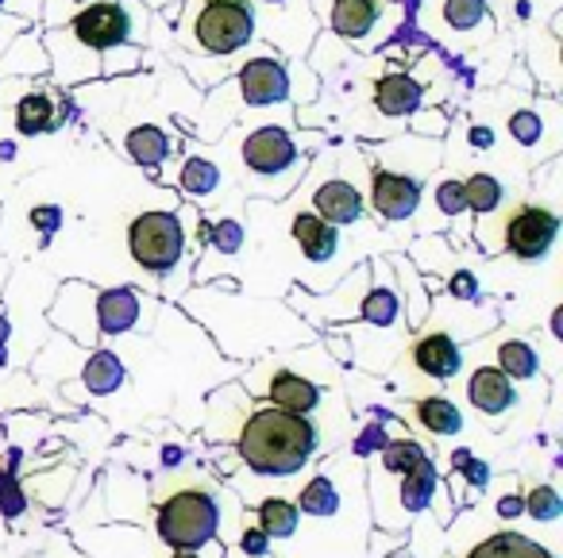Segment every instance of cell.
Segmentation results:
<instances>
[{"label":"cell","mask_w":563,"mask_h":558,"mask_svg":"<svg viewBox=\"0 0 563 558\" xmlns=\"http://www.w3.org/2000/svg\"><path fill=\"white\" fill-rule=\"evenodd\" d=\"M235 447H240L243 462L263 478H290L317 450V427L298 412L266 404L243 420Z\"/></svg>","instance_id":"obj_1"},{"label":"cell","mask_w":563,"mask_h":558,"mask_svg":"<svg viewBox=\"0 0 563 558\" xmlns=\"http://www.w3.org/2000/svg\"><path fill=\"white\" fill-rule=\"evenodd\" d=\"M258 32L251 0H189L186 40L205 58H232Z\"/></svg>","instance_id":"obj_2"},{"label":"cell","mask_w":563,"mask_h":558,"mask_svg":"<svg viewBox=\"0 0 563 558\" xmlns=\"http://www.w3.org/2000/svg\"><path fill=\"white\" fill-rule=\"evenodd\" d=\"M220 509L205 486H178L158 504V539L174 550H197L217 535Z\"/></svg>","instance_id":"obj_3"},{"label":"cell","mask_w":563,"mask_h":558,"mask_svg":"<svg viewBox=\"0 0 563 558\" xmlns=\"http://www.w3.org/2000/svg\"><path fill=\"white\" fill-rule=\"evenodd\" d=\"M181 247H186V235L174 212H140L128 227V250L151 274H170L181 258Z\"/></svg>","instance_id":"obj_4"},{"label":"cell","mask_w":563,"mask_h":558,"mask_svg":"<svg viewBox=\"0 0 563 558\" xmlns=\"http://www.w3.org/2000/svg\"><path fill=\"white\" fill-rule=\"evenodd\" d=\"M506 250L521 263H537V258L548 255V247L560 235V216L544 204H517L506 216Z\"/></svg>","instance_id":"obj_5"},{"label":"cell","mask_w":563,"mask_h":558,"mask_svg":"<svg viewBox=\"0 0 563 558\" xmlns=\"http://www.w3.org/2000/svg\"><path fill=\"white\" fill-rule=\"evenodd\" d=\"M70 35L89 51H112L132 35V12L117 0H97V4H86L78 16L70 20Z\"/></svg>","instance_id":"obj_6"},{"label":"cell","mask_w":563,"mask_h":558,"mask_svg":"<svg viewBox=\"0 0 563 558\" xmlns=\"http://www.w3.org/2000/svg\"><path fill=\"white\" fill-rule=\"evenodd\" d=\"M240 155L251 174H258V178H278V174H286L298 163V143H294V135L286 132V127L266 124L243 135Z\"/></svg>","instance_id":"obj_7"},{"label":"cell","mask_w":563,"mask_h":558,"mask_svg":"<svg viewBox=\"0 0 563 558\" xmlns=\"http://www.w3.org/2000/svg\"><path fill=\"white\" fill-rule=\"evenodd\" d=\"M232 86L240 89V101L251 104V109L282 104L294 89L286 63H282V58H274V55H258V58H251V63H243Z\"/></svg>","instance_id":"obj_8"},{"label":"cell","mask_w":563,"mask_h":558,"mask_svg":"<svg viewBox=\"0 0 563 558\" xmlns=\"http://www.w3.org/2000/svg\"><path fill=\"white\" fill-rule=\"evenodd\" d=\"M421 204V181L401 170L371 166V209L383 220H409Z\"/></svg>","instance_id":"obj_9"},{"label":"cell","mask_w":563,"mask_h":558,"mask_svg":"<svg viewBox=\"0 0 563 558\" xmlns=\"http://www.w3.org/2000/svg\"><path fill=\"white\" fill-rule=\"evenodd\" d=\"M421 97H424V86L413 78V74H386V78L375 81V109L390 120H406L421 109Z\"/></svg>","instance_id":"obj_10"},{"label":"cell","mask_w":563,"mask_h":558,"mask_svg":"<svg viewBox=\"0 0 563 558\" xmlns=\"http://www.w3.org/2000/svg\"><path fill=\"white\" fill-rule=\"evenodd\" d=\"M140 312H143V297L135 293L132 286H117V289H104L97 293V327L104 335H124L140 324Z\"/></svg>","instance_id":"obj_11"},{"label":"cell","mask_w":563,"mask_h":558,"mask_svg":"<svg viewBox=\"0 0 563 558\" xmlns=\"http://www.w3.org/2000/svg\"><path fill=\"white\" fill-rule=\"evenodd\" d=\"M409 355H413V366L424 378L444 381L460 370V347H455V339L448 332H424L421 339L409 347Z\"/></svg>","instance_id":"obj_12"},{"label":"cell","mask_w":563,"mask_h":558,"mask_svg":"<svg viewBox=\"0 0 563 558\" xmlns=\"http://www.w3.org/2000/svg\"><path fill=\"white\" fill-rule=\"evenodd\" d=\"M313 209H317V216H321L324 224L344 227V224H355V220L363 216V197H360V189H355L352 181L332 178V181H324V186L317 189Z\"/></svg>","instance_id":"obj_13"},{"label":"cell","mask_w":563,"mask_h":558,"mask_svg":"<svg viewBox=\"0 0 563 558\" xmlns=\"http://www.w3.org/2000/svg\"><path fill=\"white\" fill-rule=\"evenodd\" d=\"M467 397L478 412H486V416H498V412L514 409V401H517L514 381H509L498 366H478L467 381Z\"/></svg>","instance_id":"obj_14"},{"label":"cell","mask_w":563,"mask_h":558,"mask_svg":"<svg viewBox=\"0 0 563 558\" xmlns=\"http://www.w3.org/2000/svg\"><path fill=\"white\" fill-rule=\"evenodd\" d=\"M266 397H271L274 409L298 412V416H306V412H313L317 404H321V389L294 370H274L271 386H266Z\"/></svg>","instance_id":"obj_15"},{"label":"cell","mask_w":563,"mask_h":558,"mask_svg":"<svg viewBox=\"0 0 563 558\" xmlns=\"http://www.w3.org/2000/svg\"><path fill=\"white\" fill-rule=\"evenodd\" d=\"M383 16V4L378 0H332L329 24L340 40L347 43H363L371 35V27Z\"/></svg>","instance_id":"obj_16"},{"label":"cell","mask_w":563,"mask_h":558,"mask_svg":"<svg viewBox=\"0 0 563 558\" xmlns=\"http://www.w3.org/2000/svg\"><path fill=\"white\" fill-rule=\"evenodd\" d=\"M290 232H294V239H298L301 255H306L309 263H329V258L336 255V243H340L336 227L324 224L317 212H298Z\"/></svg>","instance_id":"obj_17"},{"label":"cell","mask_w":563,"mask_h":558,"mask_svg":"<svg viewBox=\"0 0 563 558\" xmlns=\"http://www.w3.org/2000/svg\"><path fill=\"white\" fill-rule=\"evenodd\" d=\"M58 124L55 101H51L47 89H32L16 101V132L20 135H43Z\"/></svg>","instance_id":"obj_18"},{"label":"cell","mask_w":563,"mask_h":558,"mask_svg":"<svg viewBox=\"0 0 563 558\" xmlns=\"http://www.w3.org/2000/svg\"><path fill=\"white\" fill-rule=\"evenodd\" d=\"M124 150H128V158H132V163H140V166H147V170H155V166H163L166 155H170V140H166L163 127L140 124V127H132V132H128Z\"/></svg>","instance_id":"obj_19"},{"label":"cell","mask_w":563,"mask_h":558,"mask_svg":"<svg viewBox=\"0 0 563 558\" xmlns=\"http://www.w3.org/2000/svg\"><path fill=\"white\" fill-rule=\"evenodd\" d=\"M467 558H552L540 543H532L521 532H498L490 539H483L478 547H471Z\"/></svg>","instance_id":"obj_20"},{"label":"cell","mask_w":563,"mask_h":558,"mask_svg":"<svg viewBox=\"0 0 563 558\" xmlns=\"http://www.w3.org/2000/svg\"><path fill=\"white\" fill-rule=\"evenodd\" d=\"M0 70L4 74H40V70H51V58L43 55V43L35 35L20 32L16 40L9 43L4 58H0Z\"/></svg>","instance_id":"obj_21"},{"label":"cell","mask_w":563,"mask_h":558,"mask_svg":"<svg viewBox=\"0 0 563 558\" xmlns=\"http://www.w3.org/2000/svg\"><path fill=\"white\" fill-rule=\"evenodd\" d=\"M298 504L286 501V496H266L258 504V527H263L266 539H290L298 532Z\"/></svg>","instance_id":"obj_22"},{"label":"cell","mask_w":563,"mask_h":558,"mask_svg":"<svg viewBox=\"0 0 563 558\" xmlns=\"http://www.w3.org/2000/svg\"><path fill=\"white\" fill-rule=\"evenodd\" d=\"M413 416H417V424L432 435H455L463 424V416L455 412V404L448 401V397H421V401L413 404Z\"/></svg>","instance_id":"obj_23"},{"label":"cell","mask_w":563,"mask_h":558,"mask_svg":"<svg viewBox=\"0 0 563 558\" xmlns=\"http://www.w3.org/2000/svg\"><path fill=\"white\" fill-rule=\"evenodd\" d=\"M81 381L89 386V393H101V397L112 393V389H120V381H124V362H120L112 350H93Z\"/></svg>","instance_id":"obj_24"},{"label":"cell","mask_w":563,"mask_h":558,"mask_svg":"<svg viewBox=\"0 0 563 558\" xmlns=\"http://www.w3.org/2000/svg\"><path fill=\"white\" fill-rule=\"evenodd\" d=\"M444 24L460 35H475L483 24H490L486 0H444Z\"/></svg>","instance_id":"obj_25"},{"label":"cell","mask_w":563,"mask_h":558,"mask_svg":"<svg viewBox=\"0 0 563 558\" xmlns=\"http://www.w3.org/2000/svg\"><path fill=\"white\" fill-rule=\"evenodd\" d=\"M498 370L506 373V378L525 381V378H532V373L540 370V358L525 339H506L498 347Z\"/></svg>","instance_id":"obj_26"},{"label":"cell","mask_w":563,"mask_h":558,"mask_svg":"<svg viewBox=\"0 0 563 558\" xmlns=\"http://www.w3.org/2000/svg\"><path fill=\"white\" fill-rule=\"evenodd\" d=\"M432 489H437V466L424 458L417 470H409L401 478V504H406V512H421L432 501Z\"/></svg>","instance_id":"obj_27"},{"label":"cell","mask_w":563,"mask_h":558,"mask_svg":"<svg viewBox=\"0 0 563 558\" xmlns=\"http://www.w3.org/2000/svg\"><path fill=\"white\" fill-rule=\"evenodd\" d=\"M178 181L189 197H209L212 189L220 186V170L209 163V158H186V163H181Z\"/></svg>","instance_id":"obj_28"},{"label":"cell","mask_w":563,"mask_h":558,"mask_svg":"<svg viewBox=\"0 0 563 558\" xmlns=\"http://www.w3.org/2000/svg\"><path fill=\"white\" fill-rule=\"evenodd\" d=\"M463 197H467V209L471 212H494L501 204V181L490 178V174H471L463 181Z\"/></svg>","instance_id":"obj_29"},{"label":"cell","mask_w":563,"mask_h":558,"mask_svg":"<svg viewBox=\"0 0 563 558\" xmlns=\"http://www.w3.org/2000/svg\"><path fill=\"white\" fill-rule=\"evenodd\" d=\"M360 316L367 324H378V327H390L398 320V293L390 286H375L360 304Z\"/></svg>","instance_id":"obj_30"},{"label":"cell","mask_w":563,"mask_h":558,"mask_svg":"<svg viewBox=\"0 0 563 558\" xmlns=\"http://www.w3.org/2000/svg\"><path fill=\"white\" fill-rule=\"evenodd\" d=\"M294 504H298V512H309V516H332L336 504H340V496H336V489H332L329 478H313L306 489H301V496Z\"/></svg>","instance_id":"obj_31"},{"label":"cell","mask_w":563,"mask_h":558,"mask_svg":"<svg viewBox=\"0 0 563 558\" xmlns=\"http://www.w3.org/2000/svg\"><path fill=\"white\" fill-rule=\"evenodd\" d=\"M421 462H424L421 443L409 439V435H406V439H390V443L383 447V466H386L390 473H401V478H406V473H409V470H417Z\"/></svg>","instance_id":"obj_32"},{"label":"cell","mask_w":563,"mask_h":558,"mask_svg":"<svg viewBox=\"0 0 563 558\" xmlns=\"http://www.w3.org/2000/svg\"><path fill=\"white\" fill-rule=\"evenodd\" d=\"M509 135H514L521 147H537L540 135H544V116L532 109H517L514 116H509Z\"/></svg>","instance_id":"obj_33"},{"label":"cell","mask_w":563,"mask_h":558,"mask_svg":"<svg viewBox=\"0 0 563 558\" xmlns=\"http://www.w3.org/2000/svg\"><path fill=\"white\" fill-rule=\"evenodd\" d=\"M525 512H529L532 520H555L563 512V501L552 486H537V489H529V496H525Z\"/></svg>","instance_id":"obj_34"},{"label":"cell","mask_w":563,"mask_h":558,"mask_svg":"<svg viewBox=\"0 0 563 558\" xmlns=\"http://www.w3.org/2000/svg\"><path fill=\"white\" fill-rule=\"evenodd\" d=\"M437 209L444 212V216H460V212H467L463 181H440L437 186Z\"/></svg>","instance_id":"obj_35"},{"label":"cell","mask_w":563,"mask_h":558,"mask_svg":"<svg viewBox=\"0 0 563 558\" xmlns=\"http://www.w3.org/2000/svg\"><path fill=\"white\" fill-rule=\"evenodd\" d=\"M243 243V227L235 224V220H220V224H212V247L224 250V255H235Z\"/></svg>","instance_id":"obj_36"},{"label":"cell","mask_w":563,"mask_h":558,"mask_svg":"<svg viewBox=\"0 0 563 558\" xmlns=\"http://www.w3.org/2000/svg\"><path fill=\"white\" fill-rule=\"evenodd\" d=\"M0 509H4V516H20L24 512V496L16 489V478L4 470H0Z\"/></svg>","instance_id":"obj_37"},{"label":"cell","mask_w":563,"mask_h":558,"mask_svg":"<svg viewBox=\"0 0 563 558\" xmlns=\"http://www.w3.org/2000/svg\"><path fill=\"white\" fill-rule=\"evenodd\" d=\"M32 224L40 227L43 235L58 232V224H63V209H58V204H40V209H32Z\"/></svg>","instance_id":"obj_38"},{"label":"cell","mask_w":563,"mask_h":558,"mask_svg":"<svg viewBox=\"0 0 563 558\" xmlns=\"http://www.w3.org/2000/svg\"><path fill=\"white\" fill-rule=\"evenodd\" d=\"M455 466H460L463 478H467V481H475V486H486V466L475 462V458H471L467 450H460V455H455Z\"/></svg>","instance_id":"obj_39"},{"label":"cell","mask_w":563,"mask_h":558,"mask_svg":"<svg viewBox=\"0 0 563 558\" xmlns=\"http://www.w3.org/2000/svg\"><path fill=\"white\" fill-rule=\"evenodd\" d=\"M20 32H24V20H20V16H0V55L9 51V43L16 40Z\"/></svg>","instance_id":"obj_40"},{"label":"cell","mask_w":563,"mask_h":558,"mask_svg":"<svg viewBox=\"0 0 563 558\" xmlns=\"http://www.w3.org/2000/svg\"><path fill=\"white\" fill-rule=\"evenodd\" d=\"M452 293L460 297V301H471V297L478 293V281L471 278L467 270H460V274H455V278H452Z\"/></svg>","instance_id":"obj_41"},{"label":"cell","mask_w":563,"mask_h":558,"mask_svg":"<svg viewBox=\"0 0 563 558\" xmlns=\"http://www.w3.org/2000/svg\"><path fill=\"white\" fill-rule=\"evenodd\" d=\"M266 547H271V539H266L263 535V527H247V532H243V550H247V555H266Z\"/></svg>","instance_id":"obj_42"},{"label":"cell","mask_w":563,"mask_h":558,"mask_svg":"<svg viewBox=\"0 0 563 558\" xmlns=\"http://www.w3.org/2000/svg\"><path fill=\"white\" fill-rule=\"evenodd\" d=\"M471 143H475V147L478 150H486V147H490V143H494V135H490V127H471Z\"/></svg>","instance_id":"obj_43"},{"label":"cell","mask_w":563,"mask_h":558,"mask_svg":"<svg viewBox=\"0 0 563 558\" xmlns=\"http://www.w3.org/2000/svg\"><path fill=\"white\" fill-rule=\"evenodd\" d=\"M521 509H525V504L517 501V496H506V501L498 504V512H501V516H517V512H521Z\"/></svg>","instance_id":"obj_44"},{"label":"cell","mask_w":563,"mask_h":558,"mask_svg":"<svg viewBox=\"0 0 563 558\" xmlns=\"http://www.w3.org/2000/svg\"><path fill=\"white\" fill-rule=\"evenodd\" d=\"M9 335H12L9 316H0V358H4V347H9Z\"/></svg>","instance_id":"obj_45"},{"label":"cell","mask_w":563,"mask_h":558,"mask_svg":"<svg viewBox=\"0 0 563 558\" xmlns=\"http://www.w3.org/2000/svg\"><path fill=\"white\" fill-rule=\"evenodd\" d=\"M258 4H266V9H286L290 0H258Z\"/></svg>","instance_id":"obj_46"},{"label":"cell","mask_w":563,"mask_h":558,"mask_svg":"<svg viewBox=\"0 0 563 558\" xmlns=\"http://www.w3.org/2000/svg\"><path fill=\"white\" fill-rule=\"evenodd\" d=\"M174 558H201L197 550H174Z\"/></svg>","instance_id":"obj_47"},{"label":"cell","mask_w":563,"mask_h":558,"mask_svg":"<svg viewBox=\"0 0 563 558\" xmlns=\"http://www.w3.org/2000/svg\"><path fill=\"white\" fill-rule=\"evenodd\" d=\"M70 4H86V0H70Z\"/></svg>","instance_id":"obj_48"},{"label":"cell","mask_w":563,"mask_h":558,"mask_svg":"<svg viewBox=\"0 0 563 558\" xmlns=\"http://www.w3.org/2000/svg\"><path fill=\"white\" fill-rule=\"evenodd\" d=\"M4 4H9V0H0V9H4Z\"/></svg>","instance_id":"obj_49"}]
</instances>
